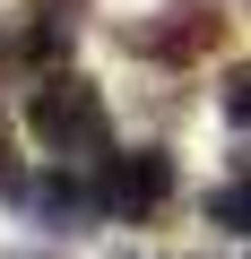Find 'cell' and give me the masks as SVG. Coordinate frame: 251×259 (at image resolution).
<instances>
[{
  "mask_svg": "<svg viewBox=\"0 0 251 259\" xmlns=\"http://www.w3.org/2000/svg\"><path fill=\"white\" fill-rule=\"evenodd\" d=\"M26 121H35V139L52 147V156H104V95L87 87V78H52V87H35V104H26Z\"/></svg>",
  "mask_w": 251,
  "mask_h": 259,
  "instance_id": "cell-1",
  "label": "cell"
},
{
  "mask_svg": "<svg viewBox=\"0 0 251 259\" xmlns=\"http://www.w3.org/2000/svg\"><path fill=\"white\" fill-rule=\"evenodd\" d=\"M104 199L130 216V225H148V216L173 199V156H165V147H130V156L113 164V190H104Z\"/></svg>",
  "mask_w": 251,
  "mask_h": 259,
  "instance_id": "cell-2",
  "label": "cell"
},
{
  "mask_svg": "<svg viewBox=\"0 0 251 259\" xmlns=\"http://www.w3.org/2000/svg\"><path fill=\"white\" fill-rule=\"evenodd\" d=\"M35 216H44L52 233H78V216H87V190H69V182H44V190H35Z\"/></svg>",
  "mask_w": 251,
  "mask_h": 259,
  "instance_id": "cell-3",
  "label": "cell"
},
{
  "mask_svg": "<svg viewBox=\"0 0 251 259\" xmlns=\"http://www.w3.org/2000/svg\"><path fill=\"white\" fill-rule=\"evenodd\" d=\"M69 35H78V0H35V52L69 44Z\"/></svg>",
  "mask_w": 251,
  "mask_h": 259,
  "instance_id": "cell-4",
  "label": "cell"
},
{
  "mask_svg": "<svg viewBox=\"0 0 251 259\" xmlns=\"http://www.w3.org/2000/svg\"><path fill=\"white\" fill-rule=\"evenodd\" d=\"M208 216H217V225H234V233H251V182L217 190V199H208Z\"/></svg>",
  "mask_w": 251,
  "mask_h": 259,
  "instance_id": "cell-5",
  "label": "cell"
},
{
  "mask_svg": "<svg viewBox=\"0 0 251 259\" xmlns=\"http://www.w3.org/2000/svg\"><path fill=\"white\" fill-rule=\"evenodd\" d=\"M217 104H225L234 130H251V69H225V95H217Z\"/></svg>",
  "mask_w": 251,
  "mask_h": 259,
  "instance_id": "cell-6",
  "label": "cell"
},
{
  "mask_svg": "<svg viewBox=\"0 0 251 259\" xmlns=\"http://www.w3.org/2000/svg\"><path fill=\"white\" fill-rule=\"evenodd\" d=\"M0 190H18V164H9V139H0Z\"/></svg>",
  "mask_w": 251,
  "mask_h": 259,
  "instance_id": "cell-7",
  "label": "cell"
}]
</instances>
